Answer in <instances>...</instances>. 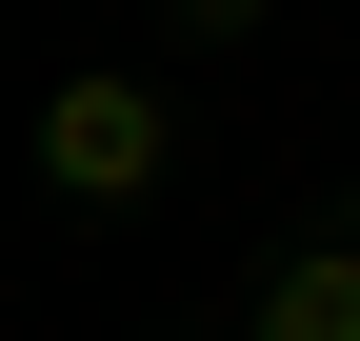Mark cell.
Masks as SVG:
<instances>
[{
    "label": "cell",
    "instance_id": "1",
    "mask_svg": "<svg viewBox=\"0 0 360 341\" xmlns=\"http://www.w3.org/2000/svg\"><path fill=\"white\" fill-rule=\"evenodd\" d=\"M40 181H60V201H160L180 181V101L141 61H80L60 101H40Z\"/></svg>",
    "mask_w": 360,
    "mask_h": 341
},
{
    "label": "cell",
    "instance_id": "2",
    "mask_svg": "<svg viewBox=\"0 0 360 341\" xmlns=\"http://www.w3.org/2000/svg\"><path fill=\"white\" fill-rule=\"evenodd\" d=\"M240 341H360V241H300V261H260Z\"/></svg>",
    "mask_w": 360,
    "mask_h": 341
},
{
    "label": "cell",
    "instance_id": "3",
    "mask_svg": "<svg viewBox=\"0 0 360 341\" xmlns=\"http://www.w3.org/2000/svg\"><path fill=\"white\" fill-rule=\"evenodd\" d=\"M160 20H180V61H220V40H260L281 0H160Z\"/></svg>",
    "mask_w": 360,
    "mask_h": 341
}]
</instances>
